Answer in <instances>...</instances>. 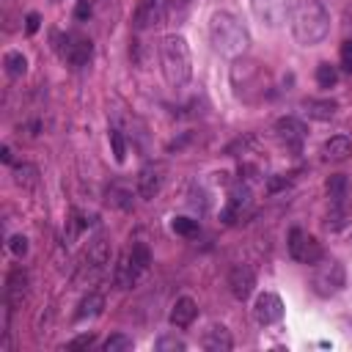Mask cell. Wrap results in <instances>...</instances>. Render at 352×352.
<instances>
[{"label":"cell","instance_id":"6da1fadb","mask_svg":"<svg viewBox=\"0 0 352 352\" xmlns=\"http://www.w3.org/2000/svg\"><path fill=\"white\" fill-rule=\"evenodd\" d=\"M292 36L302 47H316L330 33V11L322 0H297L292 11Z\"/></svg>","mask_w":352,"mask_h":352},{"label":"cell","instance_id":"7a4b0ae2","mask_svg":"<svg viewBox=\"0 0 352 352\" xmlns=\"http://www.w3.org/2000/svg\"><path fill=\"white\" fill-rule=\"evenodd\" d=\"M160 66H162V77L170 88H184L192 77V58H190V47L187 38L179 33H170L162 38L160 44Z\"/></svg>","mask_w":352,"mask_h":352},{"label":"cell","instance_id":"3957f363","mask_svg":"<svg viewBox=\"0 0 352 352\" xmlns=\"http://www.w3.org/2000/svg\"><path fill=\"white\" fill-rule=\"evenodd\" d=\"M209 38L214 44V50L226 58H239L248 44H250V33L248 28L231 14V11H217L209 19Z\"/></svg>","mask_w":352,"mask_h":352},{"label":"cell","instance_id":"277c9868","mask_svg":"<svg viewBox=\"0 0 352 352\" xmlns=\"http://www.w3.org/2000/svg\"><path fill=\"white\" fill-rule=\"evenodd\" d=\"M311 286L319 297H333L338 294L344 286H346V272H344V264L338 258H319L314 264V278H311Z\"/></svg>","mask_w":352,"mask_h":352},{"label":"cell","instance_id":"5b68a950","mask_svg":"<svg viewBox=\"0 0 352 352\" xmlns=\"http://www.w3.org/2000/svg\"><path fill=\"white\" fill-rule=\"evenodd\" d=\"M250 11L261 25L275 30V28H283L292 19L294 0H250Z\"/></svg>","mask_w":352,"mask_h":352},{"label":"cell","instance_id":"8992f818","mask_svg":"<svg viewBox=\"0 0 352 352\" xmlns=\"http://www.w3.org/2000/svg\"><path fill=\"white\" fill-rule=\"evenodd\" d=\"M289 253H292V258L294 261H300V264H316L324 253H322V245L316 242V236H311V234H305L302 228H292L289 231Z\"/></svg>","mask_w":352,"mask_h":352},{"label":"cell","instance_id":"52a82bcc","mask_svg":"<svg viewBox=\"0 0 352 352\" xmlns=\"http://www.w3.org/2000/svg\"><path fill=\"white\" fill-rule=\"evenodd\" d=\"M60 52V58L63 60H69L72 66H85L88 60H91V55H94V44H91V38H85V36H77V33H66L63 36V47L58 50Z\"/></svg>","mask_w":352,"mask_h":352},{"label":"cell","instance_id":"ba28073f","mask_svg":"<svg viewBox=\"0 0 352 352\" xmlns=\"http://www.w3.org/2000/svg\"><path fill=\"white\" fill-rule=\"evenodd\" d=\"M272 132H275V138L286 146V148H292V151H300V146H302V140H305V124L300 121V118H294V116H283V118H278L275 121V126H272Z\"/></svg>","mask_w":352,"mask_h":352},{"label":"cell","instance_id":"9c48e42d","mask_svg":"<svg viewBox=\"0 0 352 352\" xmlns=\"http://www.w3.org/2000/svg\"><path fill=\"white\" fill-rule=\"evenodd\" d=\"M162 182H165V165H162V162H148V165H143L140 173H138V195L146 198V201L154 198V195L160 192Z\"/></svg>","mask_w":352,"mask_h":352},{"label":"cell","instance_id":"30bf717a","mask_svg":"<svg viewBox=\"0 0 352 352\" xmlns=\"http://www.w3.org/2000/svg\"><path fill=\"white\" fill-rule=\"evenodd\" d=\"M253 316H256V322L264 324V327L280 322V316H283V302H280V297L272 294V292L258 294L256 302H253Z\"/></svg>","mask_w":352,"mask_h":352},{"label":"cell","instance_id":"8fae6325","mask_svg":"<svg viewBox=\"0 0 352 352\" xmlns=\"http://www.w3.org/2000/svg\"><path fill=\"white\" fill-rule=\"evenodd\" d=\"M165 19V0H140L132 16L135 30H148Z\"/></svg>","mask_w":352,"mask_h":352},{"label":"cell","instance_id":"7c38bea8","mask_svg":"<svg viewBox=\"0 0 352 352\" xmlns=\"http://www.w3.org/2000/svg\"><path fill=\"white\" fill-rule=\"evenodd\" d=\"M228 289H231V294H234L239 302H245V300L253 294V289H256V272H253V267L236 264V267L228 272Z\"/></svg>","mask_w":352,"mask_h":352},{"label":"cell","instance_id":"4fadbf2b","mask_svg":"<svg viewBox=\"0 0 352 352\" xmlns=\"http://www.w3.org/2000/svg\"><path fill=\"white\" fill-rule=\"evenodd\" d=\"M25 294H28V272H25L22 267H14V270L8 272V280H6V300H8V308L22 305Z\"/></svg>","mask_w":352,"mask_h":352},{"label":"cell","instance_id":"5bb4252c","mask_svg":"<svg viewBox=\"0 0 352 352\" xmlns=\"http://www.w3.org/2000/svg\"><path fill=\"white\" fill-rule=\"evenodd\" d=\"M201 346L209 349V352H228V349L234 346V338H231L228 327H223V324H212V327L204 333Z\"/></svg>","mask_w":352,"mask_h":352},{"label":"cell","instance_id":"9a60e30c","mask_svg":"<svg viewBox=\"0 0 352 352\" xmlns=\"http://www.w3.org/2000/svg\"><path fill=\"white\" fill-rule=\"evenodd\" d=\"M195 316H198V305H195L192 297H179L173 302L170 314H168V319H170L173 327H187V324H192Z\"/></svg>","mask_w":352,"mask_h":352},{"label":"cell","instance_id":"2e32d148","mask_svg":"<svg viewBox=\"0 0 352 352\" xmlns=\"http://www.w3.org/2000/svg\"><path fill=\"white\" fill-rule=\"evenodd\" d=\"M352 154V140L346 135H333L322 143V157L330 162H344Z\"/></svg>","mask_w":352,"mask_h":352},{"label":"cell","instance_id":"e0dca14e","mask_svg":"<svg viewBox=\"0 0 352 352\" xmlns=\"http://www.w3.org/2000/svg\"><path fill=\"white\" fill-rule=\"evenodd\" d=\"M107 264H110V242H107L104 236H99V239L91 242L88 253H85V267H88L91 272H99V270L107 267Z\"/></svg>","mask_w":352,"mask_h":352},{"label":"cell","instance_id":"ac0fdd59","mask_svg":"<svg viewBox=\"0 0 352 352\" xmlns=\"http://www.w3.org/2000/svg\"><path fill=\"white\" fill-rule=\"evenodd\" d=\"M302 113L308 116V118H314V121H330L333 116H336V110H338V104L333 102V99H302Z\"/></svg>","mask_w":352,"mask_h":352},{"label":"cell","instance_id":"d6986e66","mask_svg":"<svg viewBox=\"0 0 352 352\" xmlns=\"http://www.w3.org/2000/svg\"><path fill=\"white\" fill-rule=\"evenodd\" d=\"M102 308H104V297H102L99 292H88V294L80 300L77 311H74V322L94 319V316H99V314H102Z\"/></svg>","mask_w":352,"mask_h":352},{"label":"cell","instance_id":"ffe728a7","mask_svg":"<svg viewBox=\"0 0 352 352\" xmlns=\"http://www.w3.org/2000/svg\"><path fill=\"white\" fill-rule=\"evenodd\" d=\"M324 190H327L330 204H333L336 209H341V206H344V198H346V190H349V182H346V176H344V173H333V176L327 179Z\"/></svg>","mask_w":352,"mask_h":352},{"label":"cell","instance_id":"44dd1931","mask_svg":"<svg viewBox=\"0 0 352 352\" xmlns=\"http://www.w3.org/2000/svg\"><path fill=\"white\" fill-rule=\"evenodd\" d=\"M138 275H140V272L132 267L129 253H126V256H121V258H118V264H116V272H113L116 286H118V289H129V286L135 283V278H138Z\"/></svg>","mask_w":352,"mask_h":352},{"label":"cell","instance_id":"7402d4cb","mask_svg":"<svg viewBox=\"0 0 352 352\" xmlns=\"http://www.w3.org/2000/svg\"><path fill=\"white\" fill-rule=\"evenodd\" d=\"M14 182H16L22 190H33V187H38V168L30 165V162L14 165Z\"/></svg>","mask_w":352,"mask_h":352},{"label":"cell","instance_id":"603a6c76","mask_svg":"<svg viewBox=\"0 0 352 352\" xmlns=\"http://www.w3.org/2000/svg\"><path fill=\"white\" fill-rule=\"evenodd\" d=\"M3 66H6V74H8V77H22V74L28 72V60H25V55H22V52H16V50L6 52Z\"/></svg>","mask_w":352,"mask_h":352},{"label":"cell","instance_id":"cb8c5ba5","mask_svg":"<svg viewBox=\"0 0 352 352\" xmlns=\"http://www.w3.org/2000/svg\"><path fill=\"white\" fill-rule=\"evenodd\" d=\"M129 261H132V267H135L138 272H146L148 264H151V253H148V248H146L143 242L132 245V250H129Z\"/></svg>","mask_w":352,"mask_h":352},{"label":"cell","instance_id":"d4e9b609","mask_svg":"<svg viewBox=\"0 0 352 352\" xmlns=\"http://www.w3.org/2000/svg\"><path fill=\"white\" fill-rule=\"evenodd\" d=\"M316 82H319L322 88H333V85L338 82V69H336L333 63H319V66H316Z\"/></svg>","mask_w":352,"mask_h":352},{"label":"cell","instance_id":"484cf974","mask_svg":"<svg viewBox=\"0 0 352 352\" xmlns=\"http://www.w3.org/2000/svg\"><path fill=\"white\" fill-rule=\"evenodd\" d=\"M170 231L179 236H195L198 234V220L192 217H173L170 220Z\"/></svg>","mask_w":352,"mask_h":352},{"label":"cell","instance_id":"4316f807","mask_svg":"<svg viewBox=\"0 0 352 352\" xmlns=\"http://www.w3.org/2000/svg\"><path fill=\"white\" fill-rule=\"evenodd\" d=\"M129 349H132V338L124 333H113L104 341V352H129Z\"/></svg>","mask_w":352,"mask_h":352},{"label":"cell","instance_id":"83f0119b","mask_svg":"<svg viewBox=\"0 0 352 352\" xmlns=\"http://www.w3.org/2000/svg\"><path fill=\"white\" fill-rule=\"evenodd\" d=\"M110 148H113V157H116V162H124V157H126V143H124V138H121V132L118 129H110Z\"/></svg>","mask_w":352,"mask_h":352},{"label":"cell","instance_id":"f1b7e54d","mask_svg":"<svg viewBox=\"0 0 352 352\" xmlns=\"http://www.w3.org/2000/svg\"><path fill=\"white\" fill-rule=\"evenodd\" d=\"M154 346H157V352H168V349H170V352H184V349H187V344H184L182 338H176V336H162Z\"/></svg>","mask_w":352,"mask_h":352},{"label":"cell","instance_id":"f546056e","mask_svg":"<svg viewBox=\"0 0 352 352\" xmlns=\"http://www.w3.org/2000/svg\"><path fill=\"white\" fill-rule=\"evenodd\" d=\"M28 248H30V245H28V236H25V234H14V236L8 239V250H11L16 258H22V256L28 253Z\"/></svg>","mask_w":352,"mask_h":352},{"label":"cell","instance_id":"4dcf8cb0","mask_svg":"<svg viewBox=\"0 0 352 352\" xmlns=\"http://www.w3.org/2000/svg\"><path fill=\"white\" fill-rule=\"evenodd\" d=\"M110 198H113L116 206H121V209H132V192H129V190L113 187V190H110Z\"/></svg>","mask_w":352,"mask_h":352},{"label":"cell","instance_id":"1f68e13d","mask_svg":"<svg viewBox=\"0 0 352 352\" xmlns=\"http://www.w3.org/2000/svg\"><path fill=\"white\" fill-rule=\"evenodd\" d=\"M94 341H96V336H94V333H82V336L72 338V341L66 344V349H88Z\"/></svg>","mask_w":352,"mask_h":352},{"label":"cell","instance_id":"d6a6232c","mask_svg":"<svg viewBox=\"0 0 352 352\" xmlns=\"http://www.w3.org/2000/svg\"><path fill=\"white\" fill-rule=\"evenodd\" d=\"M341 69H344L346 74H352V38H346V41L341 44Z\"/></svg>","mask_w":352,"mask_h":352},{"label":"cell","instance_id":"836d02e7","mask_svg":"<svg viewBox=\"0 0 352 352\" xmlns=\"http://www.w3.org/2000/svg\"><path fill=\"white\" fill-rule=\"evenodd\" d=\"M289 184H292L289 176H270V179H267V192H278V190H283V187H289Z\"/></svg>","mask_w":352,"mask_h":352},{"label":"cell","instance_id":"e575fe53","mask_svg":"<svg viewBox=\"0 0 352 352\" xmlns=\"http://www.w3.org/2000/svg\"><path fill=\"white\" fill-rule=\"evenodd\" d=\"M38 25H41V16H38L36 11H30V14L25 16V30H28V33H36Z\"/></svg>","mask_w":352,"mask_h":352},{"label":"cell","instance_id":"d590c367","mask_svg":"<svg viewBox=\"0 0 352 352\" xmlns=\"http://www.w3.org/2000/svg\"><path fill=\"white\" fill-rule=\"evenodd\" d=\"M74 16H77V19H88V16H91V3H88V0H80Z\"/></svg>","mask_w":352,"mask_h":352},{"label":"cell","instance_id":"8d00e7d4","mask_svg":"<svg viewBox=\"0 0 352 352\" xmlns=\"http://www.w3.org/2000/svg\"><path fill=\"white\" fill-rule=\"evenodd\" d=\"M0 160L11 165V148H8V146H3V148H0Z\"/></svg>","mask_w":352,"mask_h":352}]
</instances>
